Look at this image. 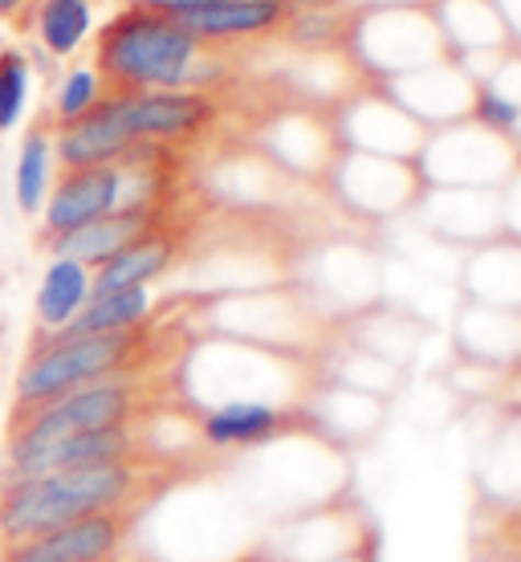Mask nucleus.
Wrapping results in <instances>:
<instances>
[{
	"mask_svg": "<svg viewBox=\"0 0 521 562\" xmlns=\"http://www.w3.org/2000/svg\"><path fill=\"white\" fill-rule=\"evenodd\" d=\"M183 477H188L183 464L156 452L135 461L82 464V469H57L42 477L0 481V547L49 535L57 526L94 518V514H114V509L147 514Z\"/></svg>",
	"mask_w": 521,
	"mask_h": 562,
	"instance_id": "nucleus-1",
	"label": "nucleus"
},
{
	"mask_svg": "<svg viewBox=\"0 0 521 562\" xmlns=\"http://www.w3.org/2000/svg\"><path fill=\"white\" fill-rule=\"evenodd\" d=\"M212 49L192 37L175 16L131 4L106 21L94 42V74L106 99L147 94V90H200Z\"/></svg>",
	"mask_w": 521,
	"mask_h": 562,
	"instance_id": "nucleus-2",
	"label": "nucleus"
},
{
	"mask_svg": "<svg viewBox=\"0 0 521 562\" xmlns=\"http://www.w3.org/2000/svg\"><path fill=\"white\" fill-rule=\"evenodd\" d=\"M163 330L151 323L114 330V335H86L61 338V342H33L25 355V367L13 383V416L54 404L57 395L86 387L99 380L118 375H151L168 371V355L159 347Z\"/></svg>",
	"mask_w": 521,
	"mask_h": 562,
	"instance_id": "nucleus-3",
	"label": "nucleus"
},
{
	"mask_svg": "<svg viewBox=\"0 0 521 562\" xmlns=\"http://www.w3.org/2000/svg\"><path fill=\"white\" fill-rule=\"evenodd\" d=\"M180 395L183 383L175 371L86 383V387L57 395L45 408L9 416V445L4 449H37V445H49L57 436L151 424L156 416H168L171 408H180Z\"/></svg>",
	"mask_w": 521,
	"mask_h": 562,
	"instance_id": "nucleus-4",
	"label": "nucleus"
},
{
	"mask_svg": "<svg viewBox=\"0 0 521 562\" xmlns=\"http://www.w3.org/2000/svg\"><path fill=\"white\" fill-rule=\"evenodd\" d=\"M135 183L123 164H102V168H61L49 183V196L42 204V245L66 237L73 228L94 225L114 209L131 204L127 188Z\"/></svg>",
	"mask_w": 521,
	"mask_h": 562,
	"instance_id": "nucleus-5",
	"label": "nucleus"
},
{
	"mask_svg": "<svg viewBox=\"0 0 521 562\" xmlns=\"http://www.w3.org/2000/svg\"><path fill=\"white\" fill-rule=\"evenodd\" d=\"M139 518L143 509H114V514L78 518L70 526L49 530V535L4 542L0 562H118Z\"/></svg>",
	"mask_w": 521,
	"mask_h": 562,
	"instance_id": "nucleus-6",
	"label": "nucleus"
},
{
	"mask_svg": "<svg viewBox=\"0 0 521 562\" xmlns=\"http://www.w3.org/2000/svg\"><path fill=\"white\" fill-rule=\"evenodd\" d=\"M118 119L135 143H183L196 139L212 127L216 102L208 90H147V94H123L114 99Z\"/></svg>",
	"mask_w": 521,
	"mask_h": 562,
	"instance_id": "nucleus-7",
	"label": "nucleus"
},
{
	"mask_svg": "<svg viewBox=\"0 0 521 562\" xmlns=\"http://www.w3.org/2000/svg\"><path fill=\"white\" fill-rule=\"evenodd\" d=\"M306 428L318 424L294 404H273V400H225L200 416V440L208 449H257Z\"/></svg>",
	"mask_w": 521,
	"mask_h": 562,
	"instance_id": "nucleus-8",
	"label": "nucleus"
},
{
	"mask_svg": "<svg viewBox=\"0 0 521 562\" xmlns=\"http://www.w3.org/2000/svg\"><path fill=\"white\" fill-rule=\"evenodd\" d=\"M163 221V200H139V204H123L114 209L111 216H102L94 225H82L66 233V237L49 240L45 249L54 257H70L86 269H99L106 266L118 249H127L131 240L151 233V228Z\"/></svg>",
	"mask_w": 521,
	"mask_h": 562,
	"instance_id": "nucleus-9",
	"label": "nucleus"
},
{
	"mask_svg": "<svg viewBox=\"0 0 521 562\" xmlns=\"http://www.w3.org/2000/svg\"><path fill=\"white\" fill-rule=\"evenodd\" d=\"M294 9V0H220V4H204V9H192V13H180L175 21L204 45H228L265 37L273 29H282Z\"/></svg>",
	"mask_w": 521,
	"mask_h": 562,
	"instance_id": "nucleus-10",
	"label": "nucleus"
},
{
	"mask_svg": "<svg viewBox=\"0 0 521 562\" xmlns=\"http://www.w3.org/2000/svg\"><path fill=\"white\" fill-rule=\"evenodd\" d=\"M135 147V139L127 135L114 99H102L90 114H82L78 123L57 127L54 135V159L61 168H102L114 164Z\"/></svg>",
	"mask_w": 521,
	"mask_h": 562,
	"instance_id": "nucleus-11",
	"label": "nucleus"
},
{
	"mask_svg": "<svg viewBox=\"0 0 521 562\" xmlns=\"http://www.w3.org/2000/svg\"><path fill=\"white\" fill-rule=\"evenodd\" d=\"M180 254V233L175 225L159 221L151 233H143L118 249V254L90 273V294H106V290H127V285H151L159 273H168L171 261Z\"/></svg>",
	"mask_w": 521,
	"mask_h": 562,
	"instance_id": "nucleus-12",
	"label": "nucleus"
},
{
	"mask_svg": "<svg viewBox=\"0 0 521 562\" xmlns=\"http://www.w3.org/2000/svg\"><path fill=\"white\" fill-rule=\"evenodd\" d=\"M151 318V290L147 285H127V290H106V294H90L78 318L61 326L57 335H37L33 342H61V338H86V335H114V330H131Z\"/></svg>",
	"mask_w": 521,
	"mask_h": 562,
	"instance_id": "nucleus-13",
	"label": "nucleus"
},
{
	"mask_svg": "<svg viewBox=\"0 0 521 562\" xmlns=\"http://www.w3.org/2000/svg\"><path fill=\"white\" fill-rule=\"evenodd\" d=\"M86 302H90V269L70 257H54L42 273L37 297H33L37 335H57L61 326H70Z\"/></svg>",
	"mask_w": 521,
	"mask_h": 562,
	"instance_id": "nucleus-14",
	"label": "nucleus"
},
{
	"mask_svg": "<svg viewBox=\"0 0 521 562\" xmlns=\"http://www.w3.org/2000/svg\"><path fill=\"white\" fill-rule=\"evenodd\" d=\"M54 135L45 127H33L16 151V168H13V196L16 209L25 216H37L49 196V183H54Z\"/></svg>",
	"mask_w": 521,
	"mask_h": 562,
	"instance_id": "nucleus-15",
	"label": "nucleus"
},
{
	"mask_svg": "<svg viewBox=\"0 0 521 562\" xmlns=\"http://www.w3.org/2000/svg\"><path fill=\"white\" fill-rule=\"evenodd\" d=\"M37 33L54 57H70L90 33V0H42Z\"/></svg>",
	"mask_w": 521,
	"mask_h": 562,
	"instance_id": "nucleus-16",
	"label": "nucleus"
},
{
	"mask_svg": "<svg viewBox=\"0 0 521 562\" xmlns=\"http://www.w3.org/2000/svg\"><path fill=\"white\" fill-rule=\"evenodd\" d=\"M29 82V57L21 49H0V135H9L25 119Z\"/></svg>",
	"mask_w": 521,
	"mask_h": 562,
	"instance_id": "nucleus-17",
	"label": "nucleus"
},
{
	"mask_svg": "<svg viewBox=\"0 0 521 562\" xmlns=\"http://www.w3.org/2000/svg\"><path fill=\"white\" fill-rule=\"evenodd\" d=\"M102 99H106V94H102L99 74L90 70V66H78V70L66 74V82H61V90H57L54 123H57V127H66V123H78V119L94 111Z\"/></svg>",
	"mask_w": 521,
	"mask_h": 562,
	"instance_id": "nucleus-18",
	"label": "nucleus"
},
{
	"mask_svg": "<svg viewBox=\"0 0 521 562\" xmlns=\"http://www.w3.org/2000/svg\"><path fill=\"white\" fill-rule=\"evenodd\" d=\"M473 111H477V119L489 131H513V127H518V119H521L518 102L506 99V94H501V90H494V86H480Z\"/></svg>",
	"mask_w": 521,
	"mask_h": 562,
	"instance_id": "nucleus-19",
	"label": "nucleus"
},
{
	"mask_svg": "<svg viewBox=\"0 0 521 562\" xmlns=\"http://www.w3.org/2000/svg\"><path fill=\"white\" fill-rule=\"evenodd\" d=\"M21 9V0H0V16H13Z\"/></svg>",
	"mask_w": 521,
	"mask_h": 562,
	"instance_id": "nucleus-20",
	"label": "nucleus"
}]
</instances>
